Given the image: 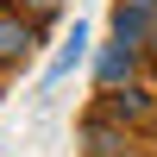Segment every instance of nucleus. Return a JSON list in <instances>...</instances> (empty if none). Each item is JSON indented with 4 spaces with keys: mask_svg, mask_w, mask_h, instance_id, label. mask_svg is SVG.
Returning <instances> with one entry per match:
<instances>
[{
    "mask_svg": "<svg viewBox=\"0 0 157 157\" xmlns=\"http://www.w3.org/2000/svg\"><path fill=\"white\" fill-rule=\"evenodd\" d=\"M32 44H38V19H32V13H6V6H0V63H19Z\"/></svg>",
    "mask_w": 157,
    "mask_h": 157,
    "instance_id": "1",
    "label": "nucleus"
},
{
    "mask_svg": "<svg viewBox=\"0 0 157 157\" xmlns=\"http://www.w3.org/2000/svg\"><path fill=\"white\" fill-rule=\"evenodd\" d=\"M132 69H138V44H126V38H120L113 50H101V63H94V82L113 94L120 82H132Z\"/></svg>",
    "mask_w": 157,
    "mask_h": 157,
    "instance_id": "2",
    "label": "nucleus"
},
{
    "mask_svg": "<svg viewBox=\"0 0 157 157\" xmlns=\"http://www.w3.org/2000/svg\"><path fill=\"white\" fill-rule=\"evenodd\" d=\"M82 57H88V32H82V25H75V32L63 38V50H57V63H50V69H44V88H57L63 75H69L75 63H82Z\"/></svg>",
    "mask_w": 157,
    "mask_h": 157,
    "instance_id": "3",
    "label": "nucleus"
},
{
    "mask_svg": "<svg viewBox=\"0 0 157 157\" xmlns=\"http://www.w3.org/2000/svg\"><path fill=\"white\" fill-rule=\"evenodd\" d=\"M88 151H94V157H126V132H120V126H107V113L88 120Z\"/></svg>",
    "mask_w": 157,
    "mask_h": 157,
    "instance_id": "4",
    "label": "nucleus"
},
{
    "mask_svg": "<svg viewBox=\"0 0 157 157\" xmlns=\"http://www.w3.org/2000/svg\"><path fill=\"white\" fill-rule=\"evenodd\" d=\"M25 6H32V19H38V25H44V19H50V13H57V6H63V0H25Z\"/></svg>",
    "mask_w": 157,
    "mask_h": 157,
    "instance_id": "5",
    "label": "nucleus"
},
{
    "mask_svg": "<svg viewBox=\"0 0 157 157\" xmlns=\"http://www.w3.org/2000/svg\"><path fill=\"white\" fill-rule=\"evenodd\" d=\"M145 44H151V57H157V19H151V38H145Z\"/></svg>",
    "mask_w": 157,
    "mask_h": 157,
    "instance_id": "6",
    "label": "nucleus"
},
{
    "mask_svg": "<svg viewBox=\"0 0 157 157\" xmlns=\"http://www.w3.org/2000/svg\"><path fill=\"white\" fill-rule=\"evenodd\" d=\"M138 6H151V13H157V0H138Z\"/></svg>",
    "mask_w": 157,
    "mask_h": 157,
    "instance_id": "7",
    "label": "nucleus"
}]
</instances>
